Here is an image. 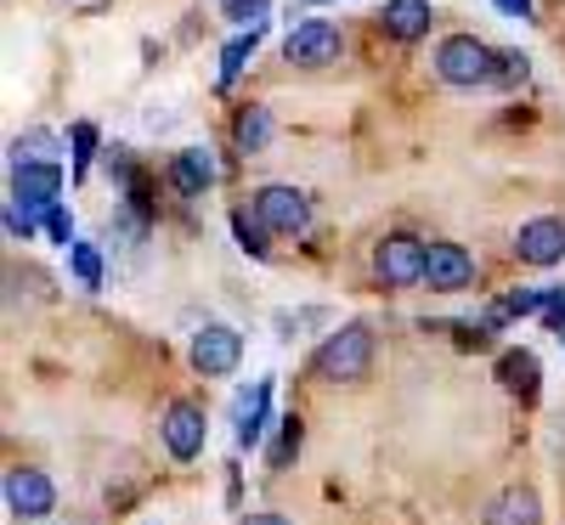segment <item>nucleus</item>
<instances>
[{"mask_svg": "<svg viewBox=\"0 0 565 525\" xmlns=\"http://www.w3.org/2000/svg\"><path fill=\"white\" fill-rule=\"evenodd\" d=\"M311 373L322 385H362L373 373V328L367 322H345L311 351Z\"/></svg>", "mask_w": 565, "mask_h": 525, "instance_id": "1", "label": "nucleus"}, {"mask_svg": "<svg viewBox=\"0 0 565 525\" xmlns=\"http://www.w3.org/2000/svg\"><path fill=\"white\" fill-rule=\"evenodd\" d=\"M436 79L441 85H458V90H476V85H492L498 79V52L476 34H447L436 45Z\"/></svg>", "mask_w": 565, "mask_h": 525, "instance_id": "2", "label": "nucleus"}, {"mask_svg": "<svg viewBox=\"0 0 565 525\" xmlns=\"http://www.w3.org/2000/svg\"><path fill=\"white\" fill-rule=\"evenodd\" d=\"M249 210L266 221L271 237H306V232H311V199L300 193V186H289V181L255 186V204H249Z\"/></svg>", "mask_w": 565, "mask_h": 525, "instance_id": "3", "label": "nucleus"}, {"mask_svg": "<svg viewBox=\"0 0 565 525\" xmlns=\"http://www.w3.org/2000/svg\"><path fill=\"white\" fill-rule=\"evenodd\" d=\"M159 436H164V452H170L175 463L204 458V441H210V413H204V401L175 396V401L164 407V418H159Z\"/></svg>", "mask_w": 565, "mask_h": 525, "instance_id": "4", "label": "nucleus"}, {"mask_svg": "<svg viewBox=\"0 0 565 525\" xmlns=\"http://www.w3.org/2000/svg\"><path fill=\"white\" fill-rule=\"evenodd\" d=\"M424 237L413 232H385L380 244H373V277L385 282V289H413V282H424Z\"/></svg>", "mask_w": 565, "mask_h": 525, "instance_id": "5", "label": "nucleus"}, {"mask_svg": "<svg viewBox=\"0 0 565 525\" xmlns=\"http://www.w3.org/2000/svg\"><path fill=\"white\" fill-rule=\"evenodd\" d=\"M340 52H345V34L328 18H300L289 40H282V63H295V68H328V63H340Z\"/></svg>", "mask_w": 565, "mask_h": 525, "instance_id": "6", "label": "nucleus"}, {"mask_svg": "<svg viewBox=\"0 0 565 525\" xmlns=\"http://www.w3.org/2000/svg\"><path fill=\"white\" fill-rule=\"evenodd\" d=\"M193 367L204 373V378H232L238 373V362H244V333L232 328V322H204L199 333H193Z\"/></svg>", "mask_w": 565, "mask_h": 525, "instance_id": "7", "label": "nucleus"}, {"mask_svg": "<svg viewBox=\"0 0 565 525\" xmlns=\"http://www.w3.org/2000/svg\"><path fill=\"white\" fill-rule=\"evenodd\" d=\"M514 260L521 266H537V271H548V266H559L565 260V221L559 215H532V221H521L514 226Z\"/></svg>", "mask_w": 565, "mask_h": 525, "instance_id": "8", "label": "nucleus"}, {"mask_svg": "<svg viewBox=\"0 0 565 525\" xmlns=\"http://www.w3.org/2000/svg\"><path fill=\"white\" fill-rule=\"evenodd\" d=\"M52 508H57V486H52V474L34 469V463L7 469V514H12V519H45Z\"/></svg>", "mask_w": 565, "mask_h": 525, "instance_id": "9", "label": "nucleus"}, {"mask_svg": "<svg viewBox=\"0 0 565 525\" xmlns=\"http://www.w3.org/2000/svg\"><path fill=\"white\" fill-rule=\"evenodd\" d=\"M424 289H430V294L476 289V255H469L463 244H430V249H424Z\"/></svg>", "mask_w": 565, "mask_h": 525, "instance_id": "10", "label": "nucleus"}, {"mask_svg": "<svg viewBox=\"0 0 565 525\" xmlns=\"http://www.w3.org/2000/svg\"><path fill=\"white\" fill-rule=\"evenodd\" d=\"M12 199L18 204H57L63 199V164L57 159H34V164H12Z\"/></svg>", "mask_w": 565, "mask_h": 525, "instance_id": "11", "label": "nucleus"}, {"mask_svg": "<svg viewBox=\"0 0 565 525\" xmlns=\"http://www.w3.org/2000/svg\"><path fill=\"white\" fill-rule=\"evenodd\" d=\"M215 159H210V148H181L175 159H170V186L181 199H204L210 186H215Z\"/></svg>", "mask_w": 565, "mask_h": 525, "instance_id": "12", "label": "nucleus"}, {"mask_svg": "<svg viewBox=\"0 0 565 525\" xmlns=\"http://www.w3.org/2000/svg\"><path fill=\"white\" fill-rule=\"evenodd\" d=\"M430 23H436L430 0H385V7H380V29L391 40H402V45L424 40V34H430Z\"/></svg>", "mask_w": 565, "mask_h": 525, "instance_id": "13", "label": "nucleus"}, {"mask_svg": "<svg viewBox=\"0 0 565 525\" xmlns=\"http://www.w3.org/2000/svg\"><path fill=\"white\" fill-rule=\"evenodd\" d=\"M492 373H498V385H503L509 396H521V401H532L537 385H543V362H537L532 351H503Z\"/></svg>", "mask_w": 565, "mask_h": 525, "instance_id": "14", "label": "nucleus"}, {"mask_svg": "<svg viewBox=\"0 0 565 525\" xmlns=\"http://www.w3.org/2000/svg\"><path fill=\"white\" fill-rule=\"evenodd\" d=\"M271 136H277L271 114H266L260 103H244L238 119H232V141H238V153H266V148H271Z\"/></svg>", "mask_w": 565, "mask_h": 525, "instance_id": "15", "label": "nucleus"}, {"mask_svg": "<svg viewBox=\"0 0 565 525\" xmlns=\"http://www.w3.org/2000/svg\"><path fill=\"white\" fill-rule=\"evenodd\" d=\"M487 525H543V503H537V492H532V486H509V492L492 503Z\"/></svg>", "mask_w": 565, "mask_h": 525, "instance_id": "16", "label": "nucleus"}, {"mask_svg": "<svg viewBox=\"0 0 565 525\" xmlns=\"http://www.w3.org/2000/svg\"><path fill=\"white\" fill-rule=\"evenodd\" d=\"M266 407H271V378H260V385L238 401V447H260V436H266Z\"/></svg>", "mask_w": 565, "mask_h": 525, "instance_id": "17", "label": "nucleus"}, {"mask_svg": "<svg viewBox=\"0 0 565 525\" xmlns=\"http://www.w3.org/2000/svg\"><path fill=\"white\" fill-rule=\"evenodd\" d=\"M300 447H306L300 413H282V418H277V441H271V452H266V469H289V463L300 458Z\"/></svg>", "mask_w": 565, "mask_h": 525, "instance_id": "18", "label": "nucleus"}, {"mask_svg": "<svg viewBox=\"0 0 565 525\" xmlns=\"http://www.w3.org/2000/svg\"><path fill=\"white\" fill-rule=\"evenodd\" d=\"M232 237H238V249H244V255H255V260H266V255H271V244H266L271 232H266V221H260L255 210H232Z\"/></svg>", "mask_w": 565, "mask_h": 525, "instance_id": "19", "label": "nucleus"}, {"mask_svg": "<svg viewBox=\"0 0 565 525\" xmlns=\"http://www.w3.org/2000/svg\"><path fill=\"white\" fill-rule=\"evenodd\" d=\"M255 45H260V23H255L249 34H238V40H232L226 52H221V90H226L232 79H238V74L249 68V57H255Z\"/></svg>", "mask_w": 565, "mask_h": 525, "instance_id": "20", "label": "nucleus"}, {"mask_svg": "<svg viewBox=\"0 0 565 525\" xmlns=\"http://www.w3.org/2000/svg\"><path fill=\"white\" fill-rule=\"evenodd\" d=\"M34 159H57V136L45 125H34V130H23L12 141V164H34Z\"/></svg>", "mask_w": 565, "mask_h": 525, "instance_id": "21", "label": "nucleus"}, {"mask_svg": "<svg viewBox=\"0 0 565 525\" xmlns=\"http://www.w3.org/2000/svg\"><path fill=\"white\" fill-rule=\"evenodd\" d=\"M68 266L79 277V289H103V255L90 244H68Z\"/></svg>", "mask_w": 565, "mask_h": 525, "instance_id": "22", "label": "nucleus"}, {"mask_svg": "<svg viewBox=\"0 0 565 525\" xmlns=\"http://www.w3.org/2000/svg\"><path fill=\"white\" fill-rule=\"evenodd\" d=\"M68 141H74V175H85L90 159H97V148H103V136H97V125H90V119H79L68 130Z\"/></svg>", "mask_w": 565, "mask_h": 525, "instance_id": "23", "label": "nucleus"}, {"mask_svg": "<svg viewBox=\"0 0 565 525\" xmlns=\"http://www.w3.org/2000/svg\"><path fill=\"white\" fill-rule=\"evenodd\" d=\"M526 74H532V57L526 52H498V79L492 85L514 90V85H526Z\"/></svg>", "mask_w": 565, "mask_h": 525, "instance_id": "24", "label": "nucleus"}, {"mask_svg": "<svg viewBox=\"0 0 565 525\" xmlns=\"http://www.w3.org/2000/svg\"><path fill=\"white\" fill-rule=\"evenodd\" d=\"M34 215H45V210H34V204H18V199H12V204H7V232L29 244V237L45 226V221H34Z\"/></svg>", "mask_w": 565, "mask_h": 525, "instance_id": "25", "label": "nucleus"}, {"mask_svg": "<svg viewBox=\"0 0 565 525\" xmlns=\"http://www.w3.org/2000/svg\"><path fill=\"white\" fill-rule=\"evenodd\" d=\"M40 221H45V237H52V244H63V249L74 244V215H68L63 204H45Z\"/></svg>", "mask_w": 565, "mask_h": 525, "instance_id": "26", "label": "nucleus"}, {"mask_svg": "<svg viewBox=\"0 0 565 525\" xmlns=\"http://www.w3.org/2000/svg\"><path fill=\"white\" fill-rule=\"evenodd\" d=\"M266 7H271V0H221V18L244 29V23H260V18H266Z\"/></svg>", "mask_w": 565, "mask_h": 525, "instance_id": "27", "label": "nucleus"}, {"mask_svg": "<svg viewBox=\"0 0 565 525\" xmlns=\"http://www.w3.org/2000/svg\"><path fill=\"white\" fill-rule=\"evenodd\" d=\"M543 322L554 333H565V289H548V306H543Z\"/></svg>", "mask_w": 565, "mask_h": 525, "instance_id": "28", "label": "nucleus"}, {"mask_svg": "<svg viewBox=\"0 0 565 525\" xmlns=\"http://www.w3.org/2000/svg\"><path fill=\"white\" fill-rule=\"evenodd\" d=\"M492 7H498L503 18H521V23L532 18V0H492Z\"/></svg>", "mask_w": 565, "mask_h": 525, "instance_id": "29", "label": "nucleus"}, {"mask_svg": "<svg viewBox=\"0 0 565 525\" xmlns=\"http://www.w3.org/2000/svg\"><path fill=\"white\" fill-rule=\"evenodd\" d=\"M244 525H295V519H282V514H244Z\"/></svg>", "mask_w": 565, "mask_h": 525, "instance_id": "30", "label": "nucleus"}]
</instances>
